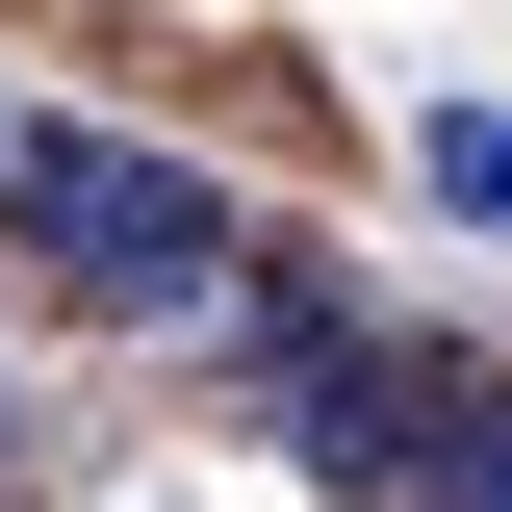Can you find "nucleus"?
<instances>
[{
    "instance_id": "1",
    "label": "nucleus",
    "mask_w": 512,
    "mask_h": 512,
    "mask_svg": "<svg viewBox=\"0 0 512 512\" xmlns=\"http://www.w3.org/2000/svg\"><path fill=\"white\" fill-rule=\"evenodd\" d=\"M0 231L52 256L103 333H231V282H256V231L180 180V154H128V128H52V103L0 128Z\"/></svg>"
},
{
    "instance_id": "3",
    "label": "nucleus",
    "mask_w": 512,
    "mask_h": 512,
    "mask_svg": "<svg viewBox=\"0 0 512 512\" xmlns=\"http://www.w3.org/2000/svg\"><path fill=\"white\" fill-rule=\"evenodd\" d=\"M0 487H26V384H0Z\"/></svg>"
},
{
    "instance_id": "2",
    "label": "nucleus",
    "mask_w": 512,
    "mask_h": 512,
    "mask_svg": "<svg viewBox=\"0 0 512 512\" xmlns=\"http://www.w3.org/2000/svg\"><path fill=\"white\" fill-rule=\"evenodd\" d=\"M410 180H436V205H461V231H487V256H512V103H436V128H410Z\"/></svg>"
}]
</instances>
